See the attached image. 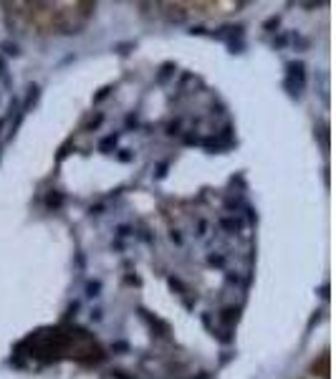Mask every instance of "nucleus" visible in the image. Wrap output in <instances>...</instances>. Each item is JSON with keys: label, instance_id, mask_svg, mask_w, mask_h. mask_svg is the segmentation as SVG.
<instances>
[{"label": "nucleus", "instance_id": "obj_1", "mask_svg": "<svg viewBox=\"0 0 336 379\" xmlns=\"http://www.w3.org/2000/svg\"><path fill=\"white\" fill-rule=\"evenodd\" d=\"M286 79L306 89V64L303 61H288L286 64Z\"/></svg>", "mask_w": 336, "mask_h": 379}, {"label": "nucleus", "instance_id": "obj_2", "mask_svg": "<svg viewBox=\"0 0 336 379\" xmlns=\"http://www.w3.org/2000/svg\"><path fill=\"white\" fill-rule=\"evenodd\" d=\"M38 99H41V86L31 81V84L26 86V99H23V104H21V111H23V114H28V111L38 104Z\"/></svg>", "mask_w": 336, "mask_h": 379}, {"label": "nucleus", "instance_id": "obj_3", "mask_svg": "<svg viewBox=\"0 0 336 379\" xmlns=\"http://www.w3.org/2000/svg\"><path fill=\"white\" fill-rule=\"evenodd\" d=\"M119 139H121V132H111V134L101 137L96 147H99V152H101V154H111V152L119 147Z\"/></svg>", "mask_w": 336, "mask_h": 379}, {"label": "nucleus", "instance_id": "obj_4", "mask_svg": "<svg viewBox=\"0 0 336 379\" xmlns=\"http://www.w3.org/2000/svg\"><path fill=\"white\" fill-rule=\"evenodd\" d=\"M137 311L142 313V319H147V321L152 324V329H157V336H167V334H170V326H167L164 321H159L157 316H152V313H149V311H147L144 306H139Z\"/></svg>", "mask_w": 336, "mask_h": 379}, {"label": "nucleus", "instance_id": "obj_5", "mask_svg": "<svg viewBox=\"0 0 336 379\" xmlns=\"http://www.w3.org/2000/svg\"><path fill=\"white\" fill-rule=\"evenodd\" d=\"M175 74H177V64H175V61H164V64L159 66V74H157L154 81H157V84H167Z\"/></svg>", "mask_w": 336, "mask_h": 379}, {"label": "nucleus", "instance_id": "obj_6", "mask_svg": "<svg viewBox=\"0 0 336 379\" xmlns=\"http://www.w3.org/2000/svg\"><path fill=\"white\" fill-rule=\"evenodd\" d=\"M63 205H66L63 193H58V190H51V193H46V208H48V210H61Z\"/></svg>", "mask_w": 336, "mask_h": 379}, {"label": "nucleus", "instance_id": "obj_7", "mask_svg": "<svg viewBox=\"0 0 336 379\" xmlns=\"http://www.w3.org/2000/svg\"><path fill=\"white\" fill-rule=\"evenodd\" d=\"M200 144H203L208 152H220V149H228V147H230V144L223 142L220 137H205V139H200Z\"/></svg>", "mask_w": 336, "mask_h": 379}, {"label": "nucleus", "instance_id": "obj_8", "mask_svg": "<svg viewBox=\"0 0 336 379\" xmlns=\"http://www.w3.org/2000/svg\"><path fill=\"white\" fill-rule=\"evenodd\" d=\"M238 319H240V308H238V306H225V308L220 311V321H223V324H228V326H230V324H235Z\"/></svg>", "mask_w": 336, "mask_h": 379}, {"label": "nucleus", "instance_id": "obj_9", "mask_svg": "<svg viewBox=\"0 0 336 379\" xmlns=\"http://www.w3.org/2000/svg\"><path fill=\"white\" fill-rule=\"evenodd\" d=\"M220 228L228 233H238V230H243V220L240 218H220Z\"/></svg>", "mask_w": 336, "mask_h": 379}, {"label": "nucleus", "instance_id": "obj_10", "mask_svg": "<svg viewBox=\"0 0 336 379\" xmlns=\"http://www.w3.org/2000/svg\"><path fill=\"white\" fill-rule=\"evenodd\" d=\"M0 51H3L6 56H13V58H18V56H21V46H18V43H13V41H3V43H0Z\"/></svg>", "mask_w": 336, "mask_h": 379}, {"label": "nucleus", "instance_id": "obj_11", "mask_svg": "<svg viewBox=\"0 0 336 379\" xmlns=\"http://www.w3.org/2000/svg\"><path fill=\"white\" fill-rule=\"evenodd\" d=\"M137 48V41H124V43H114V53L119 56H129Z\"/></svg>", "mask_w": 336, "mask_h": 379}, {"label": "nucleus", "instance_id": "obj_12", "mask_svg": "<svg viewBox=\"0 0 336 379\" xmlns=\"http://www.w3.org/2000/svg\"><path fill=\"white\" fill-rule=\"evenodd\" d=\"M101 288H104L101 281H89L86 288H84V291H86V298H99V296H101Z\"/></svg>", "mask_w": 336, "mask_h": 379}, {"label": "nucleus", "instance_id": "obj_13", "mask_svg": "<svg viewBox=\"0 0 336 379\" xmlns=\"http://www.w3.org/2000/svg\"><path fill=\"white\" fill-rule=\"evenodd\" d=\"M278 28H281V16H271V18H265V21H263V31L276 33Z\"/></svg>", "mask_w": 336, "mask_h": 379}, {"label": "nucleus", "instance_id": "obj_14", "mask_svg": "<svg viewBox=\"0 0 336 379\" xmlns=\"http://www.w3.org/2000/svg\"><path fill=\"white\" fill-rule=\"evenodd\" d=\"M213 336L220 341V344H233V339H235V334H233V329H225V331H213Z\"/></svg>", "mask_w": 336, "mask_h": 379}, {"label": "nucleus", "instance_id": "obj_15", "mask_svg": "<svg viewBox=\"0 0 336 379\" xmlns=\"http://www.w3.org/2000/svg\"><path fill=\"white\" fill-rule=\"evenodd\" d=\"M111 91H114V86H111V84L101 86V89H99V91L94 94V104H101L104 99H109V96H111Z\"/></svg>", "mask_w": 336, "mask_h": 379}, {"label": "nucleus", "instance_id": "obj_16", "mask_svg": "<svg viewBox=\"0 0 336 379\" xmlns=\"http://www.w3.org/2000/svg\"><path fill=\"white\" fill-rule=\"evenodd\" d=\"M167 137H180L182 134V121L180 119H175V121H170L167 124V132H164Z\"/></svg>", "mask_w": 336, "mask_h": 379}, {"label": "nucleus", "instance_id": "obj_17", "mask_svg": "<svg viewBox=\"0 0 336 379\" xmlns=\"http://www.w3.org/2000/svg\"><path fill=\"white\" fill-rule=\"evenodd\" d=\"M101 124H104V114H101V111H96V114L89 119V124H86V132H96Z\"/></svg>", "mask_w": 336, "mask_h": 379}, {"label": "nucleus", "instance_id": "obj_18", "mask_svg": "<svg viewBox=\"0 0 336 379\" xmlns=\"http://www.w3.org/2000/svg\"><path fill=\"white\" fill-rule=\"evenodd\" d=\"M170 288H172V291H177L180 296H182V293H187V286H185L180 278H175V276H170Z\"/></svg>", "mask_w": 336, "mask_h": 379}, {"label": "nucleus", "instance_id": "obj_19", "mask_svg": "<svg viewBox=\"0 0 336 379\" xmlns=\"http://www.w3.org/2000/svg\"><path fill=\"white\" fill-rule=\"evenodd\" d=\"M167 169H170V162H159L157 169H154V179H164V177H167Z\"/></svg>", "mask_w": 336, "mask_h": 379}, {"label": "nucleus", "instance_id": "obj_20", "mask_svg": "<svg viewBox=\"0 0 336 379\" xmlns=\"http://www.w3.org/2000/svg\"><path fill=\"white\" fill-rule=\"evenodd\" d=\"M126 129H139V114L137 111H131V114H126Z\"/></svg>", "mask_w": 336, "mask_h": 379}, {"label": "nucleus", "instance_id": "obj_21", "mask_svg": "<svg viewBox=\"0 0 336 379\" xmlns=\"http://www.w3.org/2000/svg\"><path fill=\"white\" fill-rule=\"evenodd\" d=\"M182 142H185L187 147H197V144H200V134H195V132H187V134L182 137Z\"/></svg>", "mask_w": 336, "mask_h": 379}, {"label": "nucleus", "instance_id": "obj_22", "mask_svg": "<svg viewBox=\"0 0 336 379\" xmlns=\"http://www.w3.org/2000/svg\"><path fill=\"white\" fill-rule=\"evenodd\" d=\"M200 321H203V326H205V329H208L210 334L215 331V326H213V313H210V311H205V313H200Z\"/></svg>", "mask_w": 336, "mask_h": 379}, {"label": "nucleus", "instance_id": "obj_23", "mask_svg": "<svg viewBox=\"0 0 336 379\" xmlns=\"http://www.w3.org/2000/svg\"><path fill=\"white\" fill-rule=\"evenodd\" d=\"M116 159L126 164V162H131V159H134V152H131V149H119V154H116Z\"/></svg>", "mask_w": 336, "mask_h": 379}, {"label": "nucleus", "instance_id": "obj_24", "mask_svg": "<svg viewBox=\"0 0 336 379\" xmlns=\"http://www.w3.org/2000/svg\"><path fill=\"white\" fill-rule=\"evenodd\" d=\"M111 351H114V354H126V351H129V344H126V341H114V344H111Z\"/></svg>", "mask_w": 336, "mask_h": 379}, {"label": "nucleus", "instance_id": "obj_25", "mask_svg": "<svg viewBox=\"0 0 336 379\" xmlns=\"http://www.w3.org/2000/svg\"><path fill=\"white\" fill-rule=\"evenodd\" d=\"M228 48H230V53H243L245 43H243V41H230V43H228Z\"/></svg>", "mask_w": 336, "mask_h": 379}, {"label": "nucleus", "instance_id": "obj_26", "mask_svg": "<svg viewBox=\"0 0 336 379\" xmlns=\"http://www.w3.org/2000/svg\"><path fill=\"white\" fill-rule=\"evenodd\" d=\"M69 154H71V142H66V144H63V147L58 149V157H56V159H58V162H63V159H66Z\"/></svg>", "mask_w": 336, "mask_h": 379}, {"label": "nucleus", "instance_id": "obj_27", "mask_svg": "<svg viewBox=\"0 0 336 379\" xmlns=\"http://www.w3.org/2000/svg\"><path fill=\"white\" fill-rule=\"evenodd\" d=\"M109 376H114V379H134V376H129V371H124V369H111Z\"/></svg>", "mask_w": 336, "mask_h": 379}, {"label": "nucleus", "instance_id": "obj_28", "mask_svg": "<svg viewBox=\"0 0 336 379\" xmlns=\"http://www.w3.org/2000/svg\"><path fill=\"white\" fill-rule=\"evenodd\" d=\"M283 46H288V36H286V33H281V36L273 41V48H283Z\"/></svg>", "mask_w": 336, "mask_h": 379}, {"label": "nucleus", "instance_id": "obj_29", "mask_svg": "<svg viewBox=\"0 0 336 379\" xmlns=\"http://www.w3.org/2000/svg\"><path fill=\"white\" fill-rule=\"evenodd\" d=\"M131 233H134V228H129V225H119V228H116V235H119V238H126V235H131Z\"/></svg>", "mask_w": 336, "mask_h": 379}, {"label": "nucleus", "instance_id": "obj_30", "mask_svg": "<svg viewBox=\"0 0 336 379\" xmlns=\"http://www.w3.org/2000/svg\"><path fill=\"white\" fill-rule=\"evenodd\" d=\"M170 240H172V243H175V245H182V233H180V230H175V228H172V230H170Z\"/></svg>", "mask_w": 336, "mask_h": 379}, {"label": "nucleus", "instance_id": "obj_31", "mask_svg": "<svg viewBox=\"0 0 336 379\" xmlns=\"http://www.w3.org/2000/svg\"><path fill=\"white\" fill-rule=\"evenodd\" d=\"M208 261H210V266H218V268L225 266V256H210Z\"/></svg>", "mask_w": 336, "mask_h": 379}, {"label": "nucleus", "instance_id": "obj_32", "mask_svg": "<svg viewBox=\"0 0 336 379\" xmlns=\"http://www.w3.org/2000/svg\"><path fill=\"white\" fill-rule=\"evenodd\" d=\"M187 33H190V36H205V33H208V28H205V26H192Z\"/></svg>", "mask_w": 336, "mask_h": 379}, {"label": "nucleus", "instance_id": "obj_33", "mask_svg": "<svg viewBox=\"0 0 336 379\" xmlns=\"http://www.w3.org/2000/svg\"><path fill=\"white\" fill-rule=\"evenodd\" d=\"M293 46H296V48H308V41H306V38H301V36L296 33V36H293Z\"/></svg>", "mask_w": 336, "mask_h": 379}, {"label": "nucleus", "instance_id": "obj_34", "mask_svg": "<svg viewBox=\"0 0 336 379\" xmlns=\"http://www.w3.org/2000/svg\"><path fill=\"white\" fill-rule=\"evenodd\" d=\"M79 308H81V303H79V301H74V303H71V306L66 308V319H71V316H76V311H79Z\"/></svg>", "mask_w": 336, "mask_h": 379}, {"label": "nucleus", "instance_id": "obj_35", "mask_svg": "<svg viewBox=\"0 0 336 379\" xmlns=\"http://www.w3.org/2000/svg\"><path fill=\"white\" fill-rule=\"evenodd\" d=\"M89 319H91V321H96V324H99V321H101V319H104V311H101V308H91V313H89Z\"/></svg>", "mask_w": 336, "mask_h": 379}, {"label": "nucleus", "instance_id": "obj_36", "mask_svg": "<svg viewBox=\"0 0 336 379\" xmlns=\"http://www.w3.org/2000/svg\"><path fill=\"white\" fill-rule=\"evenodd\" d=\"M233 356H235L233 351H223V356H220V364H228V361H230Z\"/></svg>", "mask_w": 336, "mask_h": 379}, {"label": "nucleus", "instance_id": "obj_37", "mask_svg": "<svg viewBox=\"0 0 336 379\" xmlns=\"http://www.w3.org/2000/svg\"><path fill=\"white\" fill-rule=\"evenodd\" d=\"M197 230H200V233H197V238H203V235H205V230H208V223H205V220H200Z\"/></svg>", "mask_w": 336, "mask_h": 379}, {"label": "nucleus", "instance_id": "obj_38", "mask_svg": "<svg viewBox=\"0 0 336 379\" xmlns=\"http://www.w3.org/2000/svg\"><path fill=\"white\" fill-rule=\"evenodd\" d=\"M318 296H321V298H328V283H323V286L318 288Z\"/></svg>", "mask_w": 336, "mask_h": 379}, {"label": "nucleus", "instance_id": "obj_39", "mask_svg": "<svg viewBox=\"0 0 336 379\" xmlns=\"http://www.w3.org/2000/svg\"><path fill=\"white\" fill-rule=\"evenodd\" d=\"M245 213H248V220H250V223H255V218H258V215H255V210H253V208H245Z\"/></svg>", "mask_w": 336, "mask_h": 379}, {"label": "nucleus", "instance_id": "obj_40", "mask_svg": "<svg viewBox=\"0 0 336 379\" xmlns=\"http://www.w3.org/2000/svg\"><path fill=\"white\" fill-rule=\"evenodd\" d=\"M3 127H6V119H0V132H3Z\"/></svg>", "mask_w": 336, "mask_h": 379}]
</instances>
